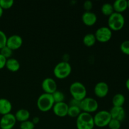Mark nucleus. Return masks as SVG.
<instances>
[{"label": "nucleus", "mask_w": 129, "mask_h": 129, "mask_svg": "<svg viewBox=\"0 0 129 129\" xmlns=\"http://www.w3.org/2000/svg\"><path fill=\"white\" fill-rule=\"evenodd\" d=\"M55 104L52 95L51 94L44 93L39 96L37 101V106L39 110L42 112H47L52 109Z\"/></svg>", "instance_id": "1"}, {"label": "nucleus", "mask_w": 129, "mask_h": 129, "mask_svg": "<svg viewBox=\"0 0 129 129\" xmlns=\"http://www.w3.org/2000/svg\"><path fill=\"white\" fill-rule=\"evenodd\" d=\"M125 18L122 13L114 12L108 16V27L112 31H119L125 25Z\"/></svg>", "instance_id": "2"}, {"label": "nucleus", "mask_w": 129, "mask_h": 129, "mask_svg": "<svg viewBox=\"0 0 129 129\" xmlns=\"http://www.w3.org/2000/svg\"><path fill=\"white\" fill-rule=\"evenodd\" d=\"M94 126L93 116L90 113L82 112L76 118L78 129H93Z\"/></svg>", "instance_id": "3"}, {"label": "nucleus", "mask_w": 129, "mask_h": 129, "mask_svg": "<svg viewBox=\"0 0 129 129\" xmlns=\"http://www.w3.org/2000/svg\"><path fill=\"white\" fill-rule=\"evenodd\" d=\"M69 91L73 99L76 100L81 101L86 97V88L83 83L79 81H75L71 84Z\"/></svg>", "instance_id": "4"}, {"label": "nucleus", "mask_w": 129, "mask_h": 129, "mask_svg": "<svg viewBox=\"0 0 129 129\" xmlns=\"http://www.w3.org/2000/svg\"><path fill=\"white\" fill-rule=\"evenodd\" d=\"M71 66L67 61H62L57 64L53 71L54 76L60 79L68 78L71 74Z\"/></svg>", "instance_id": "5"}, {"label": "nucleus", "mask_w": 129, "mask_h": 129, "mask_svg": "<svg viewBox=\"0 0 129 129\" xmlns=\"http://www.w3.org/2000/svg\"><path fill=\"white\" fill-rule=\"evenodd\" d=\"M93 119L94 125L100 128H103L108 126L112 117L109 111L100 110L96 112L94 116H93Z\"/></svg>", "instance_id": "6"}, {"label": "nucleus", "mask_w": 129, "mask_h": 129, "mask_svg": "<svg viewBox=\"0 0 129 129\" xmlns=\"http://www.w3.org/2000/svg\"><path fill=\"white\" fill-rule=\"evenodd\" d=\"M80 108L82 112L91 114L98 110V103L94 98L91 97H86L81 101Z\"/></svg>", "instance_id": "7"}, {"label": "nucleus", "mask_w": 129, "mask_h": 129, "mask_svg": "<svg viewBox=\"0 0 129 129\" xmlns=\"http://www.w3.org/2000/svg\"><path fill=\"white\" fill-rule=\"evenodd\" d=\"M94 36L99 42H108L112 37V31L108 26H101L96 30Z\"/></svg>", "instance_id": "8"}, {"label": "nucleus", "mask_w": 129, "mask_h": 129, "mask_svg": "<svg viewBox=\"0 0 129 129\" xmlns=\"http://www.w3.org/2000/svg\"><path fill=\"white\" fill-rule=\"evenodd\" d=\"M15 115L12 113L5 115L0 119V128L1 129H12L16 123Z\"/></svg>", "instance_id": "9"}, {"label": "nucleus", "mask_w": 129, "mask_h": 129, "mask_svg": "<svg viewBox=\"0 0 129 129\" xmlns=\"http://www.w3.org/2000/svg\"><path fill=\"white\" fill-rule=\"evenodd\" d=\"M42 88L45 93L52 94L57 90V85L53 78H46L42 82Z\"/></svg>", "instance_id": "10"}, {"label": "nucleus", "mask_w": 129, "mask_h": 129, "mask_svg": "<svg viewBox=\"0 0 129 129\" xmlns=\"http://www.w3.org/2000/svg\"><path fill=\"white\" fill-rule=\"evenodd\" d=\"M23 44V39L18 35H12L7 38L6 46L13 50H17L21 47Z\"/></svg>", "instance_id": "11"}, {"label": "nucleus", "mask_w": 129, "mask_h": 129, "mask_svg": "<svg viewBox=\"0 0 129 129\" xmlns=\"http://www.w3.org/2000/svg\"><path fill=\"white\" fill-rule=\"evenodd\" d=\"M108 92H109V86L105 82L100 81L94 86V93L98 98H105L107 96Z\"/></svg>", "instance_id": "12"}, {"label": "nucleus", "mask_w": 129, "mask_h": 129, "mask_svg": "<svg viewBox=\"0 0 129 129\" xmlns=\"http://www.w3.org/2000/svg\"><path fill=\"white\" fill-rule=\"evenodd\" d=\"M68 109L69 105L64 102L55 103L52 108L54 114L59 117H64L68 115Z\"/></svg>", "instance_id": "13"}, {"label": "nucleus", "mask_w": 129, "mask_h": 129, "mask_svg": "<svg viewBox=\"0 0 129 129\" xmlns=\"http://www.w3.org/2000/svg\"><path fill=\"white\" fill-rule=\"evenodd\" d=\"M112 118L122 122L125 118V111L123 107H113L109 111Z\"/></svg>", "instance_id": "14"}, {"label": "nucleus", "mask_w": 129, "mask_h": 129, "mask_svg": "<svg viewBox=\"0 0 129 129\" xmlns=\"http://www.w3.org/2000/svg\"><path fill=\"white\" fill-rule=\"evenodd\" d=\"M81 19L84 25L91 26L94 25L97 21V16L92 11H85L83 13Z\"/></svg>", "instance_id": "15"}, {"label": "nucleus", "mask_w": 129, "mask_h": 129, "mask_svg": "<svg viewBox=\"0 0 129 129\" xmlns=\"http://www.w3.org/2000/svg\"><path fill=\"white\" fill-rule=\"evenodd\" d=\"M12 104L6 98H0V114L3 115L11 113Z\"/></svg>", "instance_id": "16"}, {"label": "nucleus", "mask_w": 129, "mask_h": 129, "mask_svg": "<svg viewBox=\"0 0 129 129\" xmlns=\"http://www.w3.org/2000/svg\"><path fill=\"white\" fill-rule=\"evenodd\" d=\"M114 11L118 13H122L128 8V1L127 0H116L113 4Z\"/></svg>", "instance_id": "17"}, {"label": "nucleus", "mask_w": 129, "mask_h": 129, "mask_svg": "<svg viewBox=\"0 0 129 129\" xmlns=\"http://www.w3.org/2000/svg\"><path fill=\"white\" fill-rule=\"evenodd\" d=\"M15 117L16 121L21 123V122L28 120L30 117V113L28 110L21 108L16 111L15 114Z\"/></svg>", "instance_id": "18"}, {"label": "nucleus", "mask_w": 129, "mask_h": 129, "mask_svg": "<svg viewBox=\"0 0 129 129\" xmlns=\"http://www.w3.org/2000/svg\"><path fill=\"white\" fill-rule=\"evenodd\" d=\"M5 67L11 72H17L20 68V64L17 59L15 58H10L6 60Z\"/></svg>", "instance_id": "19"}, {"label": "nucleus", "mask_w": 129, "mask_h": 129, "mask_svg": "<svg viewBox=\"0 0 129 129\" xmlns=\"http://www.w3.org/2000/svg\"><path fill=\"white\" fill-rule=\"evenodd\" d=\"M125 102V97L122 93H117L112 98L113 107H122Z\"/></svg>", "instance_id": "20"}, {"label": "nucleus", "mask_w": 129, "mask_h": 129, "mask_svg": "<svg viewBox=\"0 0 129 129\" xmlns=\"http://www.w3.org/2000/svg\"><path fill=\"white\" fill-rule=\"evenodd\" d=\"M83 44L86 46L90 47H93L95 44L96 39L94 36V34L90 33V34H87L86 35H84L83 39Z\"/></svg>", "instance_id": "21"}, {"label": "nucleus", "mask_w": 129, "mask_h": 129, "mask_svg": "<svg viewBox=\"0 0 129 129\" xmlns=\"http://www.w3.org/2000/svg\"><path fill=\"white\" fill-rule=\"evenodd\" d=\"M101 11H102V13L103 15L107 16H110L112 13L115 12L114 10H113V5H112V4L109 3H106L103 4L102 6Z\"/></svg>", "instance_id": "22"}, {"label": "nucleus", "mask_w": 129, "mask_h": 129, "mask_svg": "<svg viewBox=\"0 0 129 129\" xmlns=\"http://www.w3.org/2000/svg\"><path fill=\"white\" fill-rule=\"evenodd\" d=\"M82 112L81 110L79 107L76 106H69L68 112V115L72 118H77Z\"/></svg>", "instance_id": "23"}, {"label": "nucleus", "mask_w": 129, "mask_h": 129, "mask_svg": "<svg viewBox=\"0 0 129 129\" xmlns=\"http://www.w3.org/2000/svg\"><path fill=\"white\" fill-rule=\"evenodd\" d=\"M55 103H60V102H64L65 99V95L61 91L57 90L52 94Z\"/></svg>", "instance_id": "24"}, {"label": "nucleus", "mask_w": 129, "mask_h": 129, "mask_svg": "<svg viewBox=\"0 0 129 129\" xmlns=\"http://www.w3.org/2000/svg\"><path fill=\"white\" fill-rule=\"evenodd\" d=\"M13 50L11 49H10V48L8 47L7 46H5L4 47H3L2 49H0V54L3 55V57H5L6 59H10L11 57V55L13 54Z\"/></svg>", "instance_id": "25"}, {"label": "nucleus", "mask_w": 129, "mask_h": 129, "mask_svg": "<svg viewBox=\"0 0 129 129\" xmlns=\"http://www.w3.org/2000/svg\"><path fill=\"white\" fill-rule=\"evenodd\" d=\"M121 52L125 55H129V40L122 42L120 45Z\"/></svg>", "instance_id": "26"}, {"label": "nucleus", "mask_w": 129, "mask_h": 129, "mask_svg": "<svg viewBox=\"0 0 129 129\" xmlns=\"http://www.w3.org/2000/svg\"><path fill=\"white\" fill-rule=\"evenodd\" d=\"M35 125L32 121L26 120L25 122H23L20 123V129H34L35 128Z\"/></svg>", "instance_id": "27"}, {"label": "nucleus", "mask_w": 129, "mask_h": 129, "mask_svg": "<svg viewBox=\"0 0 129 129\" xmlns=\"http://www.w3.org/2000/svg\"><path fill=\"white\" fill-rule=\"evenodd\" d=\"M108 127L110 129H120L121 122L117 120L112 118L108 123Z\"/></svg>", "instance_id": "28"}, {"label": "nucleus", "mask_w": 129, "mask_h": 129, "mask_svg": "<svg viewBox=\"0 0 129 129\" xmlns=\"http://www.w3.org/2000/svg\"><path fill=\"white\" fill-rule=\"evenodd\" d=\"M14 4V1L13 0H0V6L3 8L9 9L13 6Z\"/></svg>", "instance_id": "29"}, {"label": "nucleus", "mask_w": 129, "mask_h": 129, "mask_svg": "<svg viewBox=\"0 0 129 129\" xmlns=\"http://www.w3.org/2000/svg\"><path fill=\"white\" fill-rule=\"evenodd\" d=\"M7 36L3 31L0 30V49H2L6 45Z\"/></svg>", "instance_id": "30"}, {"label": "nucleus", "mask_w": 129, "mask_h": 129, "mask_svg": "<svg viewBox=\"0 0 129 129\" xmlns=\"http://www.w3.org/2000/svg\"><path fill=\"white\" fill-rule=\"evenodd\" d=\"M83 8L86 11H91V10L93 8V3L91 1L89 0H87V1H84L83 3Z\"/></svg>", "instance_id": "31"}, {"label": "nucleus", "mask_w": 129, "mask_h": 129, "mask_svg": "<svg viewBox=\"0 0 129 129\" xmlns=\"http://www.w3.org/2000/svg\"><path fill=\"white\" fill-rule=\"evenodd\" d=\"M6 60H7V59L0 54V69L5 68V65H6Z\"/></svg>", "instance_id": "32"}, {"label": "nucleus", "mask_w": 129, "mask_h": 129, "mask_svg": "<svg viewBox=\"0 0 129 129\" xmlns=\"http://www.w3.org/2000/svg\"><path fill=\"white\" fill-rule=\"evenodd\" d=\"M80 103L81 101L76 100L73 99H73L71 100L69 106H76V107H79V108H80Z\"/></svg>", "instance_id": "33"}, {"label": "nucleus", "mask_w": 129, "mask_h": 129, "mask_svg": "<svg viewBox=\"0 0 129 129\" xmlns=\"http://www.w3.org/2000/svg\"><path fill=\"white\" fill-rule=\"evenodd\" d=\"M39 121H40V118L37 117H35L33 118L32 122L35 125V124H37V123L39 122Z\"/></svg>", "instance_id": "34"}, {"label": "nucleus", "mask_w": 129, "mask_h": 129, "mask_svg": "<svg viewBox=\"0 0 129 129\" xmlns=\"http://www.w3.org/2000/svg\"><path fill=\"white\" fill-rule=\"evenodd\" d=\"M125 86H126V88H127V89L129 91V78H128V79H127V81H126Z\"/></svg>", "instance_id": "35"}, {"label": "nucleus", "mask_w": 129, "mask_h": 129, "mask_svg": "<svg viewBox=\"0 0 129 129\" xmlns=\"http://www.w3.org/2000/svg\"><path fill=\"white\" fill-rule=\"evenodd\" d=\"M3 14V10L2 8H1V6H0V18H1V16H2Z\"/></svg>", "instance_id": "36"}, {"label": "nucleus", "mask_w": 129, "mask_h": 129, "mask_svg": "<svg viewBox=\"0 0 129 129\" xmlns=\"http://www.w3.org/2000/svg\"><path fill=\"white\" fill-rule=\"evenodd\" d=\"M128 8H129V0L128 1Z\"/></svg>", "instance_id": "37"}]
</instances>
